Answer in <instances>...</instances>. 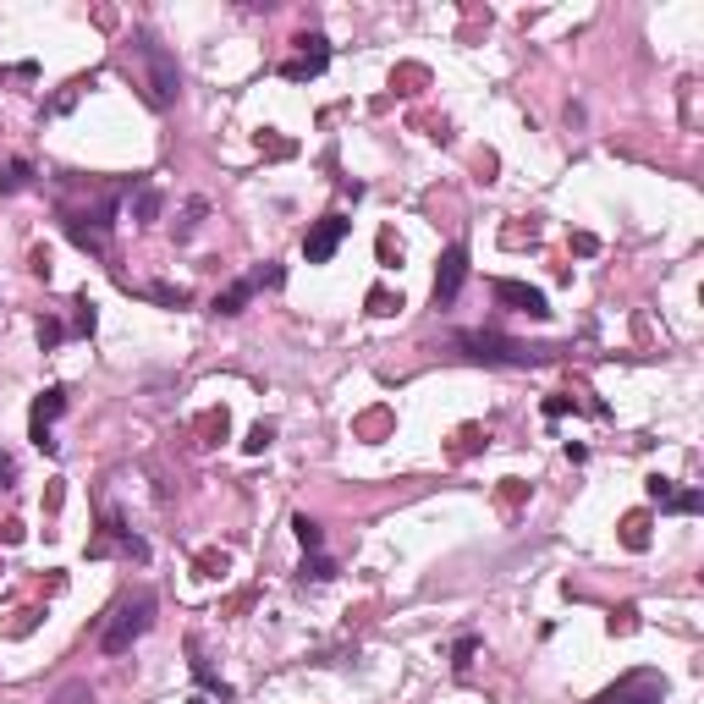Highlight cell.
I'll return each mask as SVG.
<instances>
[{"label":"cell","instance_id":"ac0fdd59","mask_svg":"<svg viewBox=\"0 0 704 704\" xmlns=\"http://www.w3.org/2000/svg\"><path fill=\"white\" fill-rule=\"evenodd\" d=\"M28 176H33V171H28V160H12V166H6V176H0V193H17V187H28Z\"/></svg>","mask_w":704,"mask_h":704},{"label":"cell","instance_id":"83f0119b","mask_svg":"<svg viewBox=\"0 0 704 704\" xmlns=\"http://www.w3.org/2000/svg\"><path fill=\"white\" fill-rule=\"evenodd\" d=\"M12 484V462H6V452H0V490Z\"/></svg>","mask_w":704,"mask_h":704},{"label":"cell","instance_id":"4fadbf2b","mask_svg":"<svg viewBox=\"0 0 704 704\" xmlns=\"http://www.w3.org/2000/svg\"><path fill=\"white\" fill-rule=\"evenodd\" d=\"M132 215H138V221H155V215H160V187H155V182H138V187H132Z\"/></svg>","mask_w":704,"mask_h":704},{"label":"cell","instance_id":"484cf974","mask_svg":"<svg viewBox=\"0 0 704 704\" xmlns=\"http://www.w3.org/2000/svg\"><path fill=\"white\" fill-rule=\"evenodd\" d=\"M198 430H204V435H221V441H226V407H221V413H204V424H198Z\"/></svg>","mask_w":704,"mask_h":704},{"label":"cell","instance_id":"d4e9b609","mask_svg":"<svg viewBox=\"0 0 704 704\" xmlns=\"http://www.w3.org/2000/svg\"><path fill=\"white\" fill-rule=\"evenodd\" d=\"M270 441H275V430H270V424H253V430H248V441H243V446H248V452H264V446H270Z\"/></svg>","mask_w":704,"mask_h":704},{"label":"cell","instance_id":"3957f363","mask_svg":"<svg viewBox=\"0 0 704 704\" xmlns=\"http://www.w3.org/2000/svg\"><path fill=\"white\" fill-rule=\"evenodd\" d=\"M457 347L468 352L473 364H501V369H534L545 358V347H523L512 336H496V330H462Z\"/></svg>","mask_w":704,"mask_h":704},{"label":"cell","instance_id":"6da1fadb","mask_svg":"<svg viewBox=\"0 0 704 704\" xmlns=\"http://www.w3.org/2000/svg\"><path fill=\"white\" fill-rule=\"evenodd\" d=\"M127 72L138 78V89H144V100L155 110L176 105V89H182V72H176V55L149 33V28H138L132 33V50H127Z\"/></svg>","mask_w":704,"mask_h":704},{"label":"cell","instance_id":"ba28073f","mask_svg":"<svg viewBox=\"0 0 704 704\" xmlns=\"http://www.w3.org/2000/svg\"><path fill=\"white\" fill-rule=\"evenodd\" d=\"M352 232V221L347 215H325V221H314L309 226V237H303V253H309V264H325L336 248H341V237Z\"/></svg>","mask_w":704,"mask_h":704},{"label":"cell","instance_id":"603a6c76","mask_svg":"<svg viewBox=\"0 0 704 704\" xmlns=\"http://www.w3.org/2000/svg\"><path fill=\"white\" fill-rule=\"evenodd\" d=\"M578 407V396H567V391H561V396H545V418H561V413H573Z\"/></svg>","mask_w":704,"mask_h":704},{"label":"cell","instance_id":"e0dca14e","mask_svg":"<svg viewBox=\"0 0 704 704\" xmlns=\"http://www.w3.org/2000/svg\"><path fill=\"white\" fill-rule=\"evenodd\" d=\"M50 704H94V688H89V682H66Z\"/></svg>","mask_w":704,"mask_h":704},{"label":"cell","instance_id":"277c9868","mask_svg":"<svg viewBox=\"0 0 704 704\" xmlns=\"http://www.w3.org/2000/svg\"><path fill=\"white\" fill-rule=\"evenodd\" d=\"M666 699V677L661 671H650V666H639V671H622L611 688H600L595 693V704H661Z\"/></svg>","mask_w":704,"mask_h":704},{"label":"cell","instance_id":"30bf717a","mask_svg":"<svg viewBox=\"0 0 704 704\" xmlns=\"http://www.w3.org/2000/svg\"><path fill=\"white\" fill-rule=\"evenodd\" d=\"M650 501L661 507V512H682V518H693V512H704V496L699 490H677V479H650Z\"/></svg>","mask_w":704,"mask_h":704},{"label":"cell","instance_id":"8992f818","mask_svg":"<svg viewBox=\"0 0 704 704\" xmlns=\"http://www.w3.org/2000/svg\"><path fill=\"white\" fill-rule=\"evenodd\" d=\"M61 407H66V391H61V385H44V391L33 396V413H28V441H33L39 452H55L50 424L61 418Z\"/></svg>","mask_w":704,"mask_h":704},{"label":"cell","instance_id":"5bb4252c","mask_svg":"<svg viewBox=\"0 0 704 704\" xmlns=\"http://www.w3.org/2000/svg\"><path fill=\"white\" fill-rule=\"evenodd\" d=\"M622 545H627V550H644V545H650V518H644V512L622 518Z\"/></svg>","mask_w":704,"mask_h":704},{"label":"cell","instance_id":"2e32d148","mask_svg":"<svg viewBox=\"0 0 704 704\" xmlns=\"http://www.w3.org/2000/svg\"><path fill=\"white\" fill-rule=\"evenodd\" d=\"M72 309H78L72 330H78V336H89V330H94V298H89V292H78V298H72Z\"/></svg>","mask_w":704,"mask_h":704},{"label":"cell","instance_id":"9a60e30c","mask_svg":"<svg viewBox=\"0 0 704 704\" xmlns=\"http://www.w3.org/2000/svg\"><path fill=\"white\" fill-rule=\"evenodd\" d=\"M292 528H298V539H303V550H319V545H325V528H319V523H314L309 512H298V518H292Z\"/></svg>","mask_w":704,"mask_h":704},{"label":"cell","instance_id":"7a4b0ae2","mask_svg":"<svg viewBox=\"0 0 704 704\" xmlns=\"http://www.w3.org/2000/svg\"><path fill=\"white\" fill-rule=\"evenodd\" d=\"M149 622H155V589L121 595L116 611H110V622H105V633H100V650H105V655H127V650L149 633Z\"/></svg>","mask_w":704,"mask_h":704},{"label":"cell","instance_id":"cb8c5ba5","mask_svg":"<svg viewBox=\"0 0 704 704\" xmlns=\"http://www.w3.org/2000/svg\"><path fill=\"white\" fill-rule=\"evenodd\" d=\"M39 341H44V347H61V341H66V325H61V319H44V325H39Z\"/></svg>","mask_w":704,"mask_h":704},{"label":"cell","instance_id":"5b68a950","mask_svg":"<svg viewBox=\"0 0 704 704\" xmlns=\"http://www.w3.org/2000/svg\"><path fill=\"white\" fill-rule=\"evenodd\" d=\"M66 237H72L78 248H89V253H105V243H110V204L66 209Z\"/></svg>","mask_w":704,"mask_h":704},{"label":"cell","instance_id":"4316f807","mask_svg":"<svg viewBox=\"0 0 704 704\" xmlns=\"http://www.w3.org/2000/svg\"><path fill=\"white\" fill-rule=\"evenodd\" d=\"M380 259H385V264H391V259H402V248H396V237H391V232H380Z\"/></svg>","mask_w":704,"mask_h":704},{"label":"cell","instance_id":"44dd1931","mask_svg":"<svg viewBox=\"0 0 704 704\" xmlns=\"http://www.w3.org/2000/svg\"><path fill=\"white\" fill-rule=\"evenodd\" d=\"M473 650H479V639H473V633H468V639H457V644H452V666L462 671V666L473 661Z\"/></svg>","mask_w":704,"mask_h":704},{"label":"cell","instance_id":"8fae6325","mask_svg":"<svg viewBox=\"0 0 704 704\" xmlns=\"http://www.w3.org/2000/svg\"><path fill=\"white\" fill-rule=\"evenodd\" d=\"M496 303H507V309H518V314H528V319H545L550 314V303H545V292L539 287H523V281H496Z\"/></svg>","mask_w":704,"mask_h":704},{"label":"cell","instance_id":"7402d4cb","mask_svg":"<svg viewBox=\"0 0 704 704\" xmlns=\"http://www.w3.org/2000/svg\"><path fill=\"white\" fill-rule=\"evenodd\" d=\"M149 298H155V303H166V309H182V303H187V292H182V287H149Z\"/></svg>","mask_w":704,"mask_h":704},{"label":"cell","instance_id":"7c38bea8","mask_svg":"<svg viewBox=\"0 0 704 704\" xmlns=\"http://www.w3.org/2000/svg\"><path fill=\"white\" fill-rule=\"evenodd\" d=\"M253 292H259V287H253V275H243V281H232V287H226V292L215 298V314H243V303H248Z\"/></svg>","mask_w":704,"mask_h":704},{"label":"cell","instance_id":"ffe728a7","mask_svg":"<svg viewBox=\"0 0 704 704\" xmlns=\"http://www.w3.org/2000/svg\"><path fill=\"white\" fill-rule=\"evenodd\" d=\"M330 573H336V567H330V556H319V550H314V561H303V578H314V584H325Z\"/></svg>","mask_w":704,"mask_h":704},{"label":"cell","instance_id":"d6986e66","mask_svg":"<svg viewBox=\"0 0 704 704\" xmlns=\"http://www.w3.org/2000/svg\"><path fill=\"white\" fill-rule=\"evenodd\" d=\"M396 309H402V298H391L385 287H375V292H369V314H380V319H385V314H396Z\"/></svg>","mask_w":704,"mask_h":704},{"label":"cell","instance_id":"9c48e42d","mask_svg":"<svg viewBox=\"0 0 704 704\" xmlns=\"http://www.w3.org/2000/svg\"><path fill=\"white\" fill-rule=\"evenodd\" d=\"M298 44H303V50H298L287 66H281V78H292V83H309V78H319V72H325V61H330V44H325L319 33H303Z\"/></svg>","mask_w":704,"mask_h":704},{"label":"cell","instance_id":"52a82bcc","mask_svg":"<svg viewBox=\"0 0 704 704\" xmlns=\"http://www.w3.org/2000/svg\"><path fill=\"white\" fill-rule=\"evenodd\" d=\"M462 281H468V248H462V243H452V248L441 253V270H435V309L457 303Z\"/></svg>","mask_w":704,"mask_h":704}]
</instances>
